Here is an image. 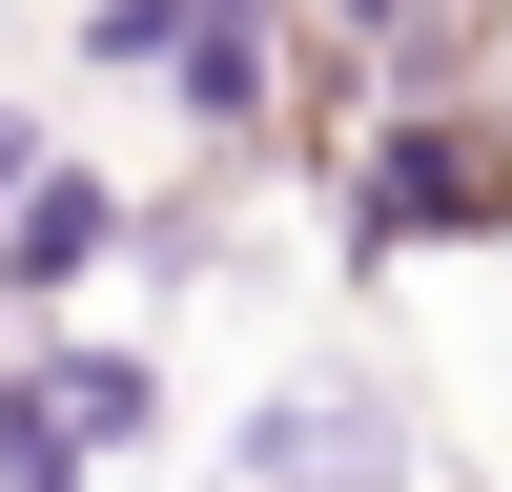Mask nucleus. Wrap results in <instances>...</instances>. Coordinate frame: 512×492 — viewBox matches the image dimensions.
<instances>
[{"mask_svg": "<svg viewBox=\"0 0 512 492\" xmlns=\"http://www.w3.org/2000/svg\"><path fill=\"white\" fill-rule=\"evenodd\" d=\"M103 246H123V205L82 185V164H41V185L0 205V287H82V267H103Z\"/></svg>", "mask_w": 512, "mask_h": 492, "instance_id": "obj_4", "label": "nucleus"}, {"mask_svg": "<svg viewBox=\"0 0 512 492\" xmlns=\"http://www.w3.org/2000/svg\"><path fill=\"white\" fill-rule=\"evenodd\" d=\"M164 82H185V123H267V0H185Z\"/></svg>", "mask_w": 512, "mask_h": 492, "instance_id": "obj_5", "label": "nucleus"}, {"mask_svg": "<svg viewBox=\"0 0 512 492\" xmlns=\"http://www.w3.org/2000/svg\"><path fill=\"white\" fill-rule=\"evenodd\" d=\"M512 205V144L492 123H451V103H410L390 144H369V185H349V246L390 267V246H431V226H492Z\"/></svg>", "mask_w": 512, "mask_h": 492, "instance_id": "obj_2", "label": "nucleus"}, {"mask_svg": "<svg viewBox=\"0 0 512 492\" xmlns=\"http://www.w3.org/2000/svg\"><path fill=\"white\" fill-rule=\"evenodd\" d=\"M164 431V369L144 349H41L0 369V492H82V451H144Z\"/></svg>", "mask_w": 512, "mask_h": 492, "instance_id": "obj_1", "label": "nucleus"}, {"mask_svg": "<svg viewBox=\"0 0 512 492\" xmlns=\"http://www.w3.org/2000/svg\"><path fill=\"white\" fill-rule=\"evenodd\" d=\"M205 492H410V472H390V431H369L349 390H287V410H246V451Z\"/></svg>", "mask_w": 512, "mask_h": 492, "instance_id": "obj_3", "label": "nucleus"}, {"mask_svg": "<svg viewBox=\"0 0 512 492\" xmlns=\"http://www.w3.org/2000/svg\"><path fill=\"white\" fill-rule=\"evenodd\" d=\"M82 41H103V62H164V41H185V0H82Z\"/></svg>", "mask_w": 512, "mask_h": 492, "instance_id": "obj_6", "label": "nucleus"}, {"mask_svg": "<svg viewBox=\"0 0 512 492\" xmlns=\"http://www.w3.org/2000/svg\"><path fill=\"white\" fill-rule=\"evenodd\" d=\"M21 185H41V123H21V103H0V205H21Z\"/></svg>", "mask_w": 512, "mask_h": 492, "instance_id": "obj_7", "label": "nucleus"}]
</instances>
